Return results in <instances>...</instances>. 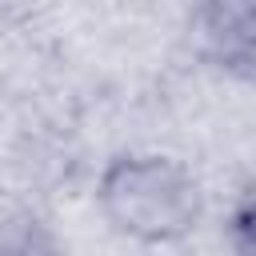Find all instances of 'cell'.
I'll use <instances>...</instances> for the list:
<instances>
[{"instance_id": "obj_3", "label": "cell", "mask_w": 256, "mask_h": 256, "mask_svg": "<svg viewBox=\"0 0 256 256\" xmlns=\"http://www.w3.org/2000/svg\"><path fill=\"white\" fill-rule=\"evenodd\" d=\"M40 248H52V236L44 232L40 216L24 200L0 192V252H40Z\"/></svg>"}, {"instance_id": "obj_1", "label": "cell", "mask_w": 256, "mask_h": 256, "mask_svg": "<svg viewBox=\"0 0 256 256\" xmlns=\"http://www.w3.org/2000/svg\"><path fill=\"white\" fill-rule=\"evenodd\" d=\"M104 220L140 244L184 240L204 212L196 176L172 156H116L96 188Z\"/></svg>"}, {"instance_id": "obj_2", "label": "cell", "mask_w": 256, "mask_h": 256, "mask_svg": "<svg viewBox=\"0 0 256 256\" xmlns=\"http://www.w3.org/2000/svg\"><path fill=\"white\" fill-rule=\"evenodd\" d=\"M200 44L224 72L256 76V0H200Z\"/></svg>"}, {"instance_id": "obj_4", "label": "cell", "mask_w": 256, "mask_h": 256, "mask_svg": "<svg viewBox=\"0 0 256 256\" xmlns=\"http://www.w3.org/2000/svg\"><path fill=\"white\" fill-rule=\"evenodd\" d=\"M228 240L236 252H256V184H244L228 212Z\"/></svg>"}]
</instances>
